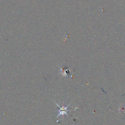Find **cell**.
Here are the masks:
<instances>
[{
    "mask_svg": "<svg viewBox=\"0 0 125 125\" xmlns=\"http://www.w3.org/2000/svg\"><path fill=\"white\" fill-rule=\"evenodd\" d=\"M59 107H60V109L59 110V114H58V115L56 117H58L60 115H62L63 116V115L64 114H66L67 115V116H68V114L67 113V112L68 111V109H67V107H68V105H67L66 107H64V106H63V107H60L59 106V105L57 104L56 103H55Z\"/></svg>",
    "mask_w": 125,
    "mask_h": 125,
    "instance_id": "1",
    "label": "cell"
}]
</instances>
